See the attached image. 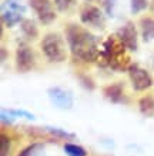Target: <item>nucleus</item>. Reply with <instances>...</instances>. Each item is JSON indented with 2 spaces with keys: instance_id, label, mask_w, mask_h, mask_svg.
<instances>
[{
  "instance_id": "f257e3e1",
  "label": "nucleus",
  "mask_w": 154,
  "mask_h": 156,
  "mask_svg": "<svg viewBox=\"0 0 154 156\" xmlns=\"http://www.w3.org/2000/svg\"><path fill=\"white\" fill-rule=\"evenodd\" d=\"M66 39L69 43L71 55L83 62H94L98 59L97 39L86 27L76 23H70L66 27Z\"/></svg>"
},
{
  "instance_id": "f03ea898",
  "label": "nucleus",
  "mask_w": 154,
  "mask_h": 156,
  "mask_svg": "<svg viewBox=\"0 0 154 156\" xmlns=\"http://www.w3.org/2000/svg\"><path fill=\"white\" fill-rule=\"evenodd\" d=\"M97 62L101 66H110L111 69L118 72L128 70V67L131 66L130 57L127 55V49L117 39L116 34L108 36L104 40L101 49H100Z\"/></svg>"
},
{
  "instance_id": "7ed1b4c3",
  "label": "nucleus",
  "mask_w": 154,
  "mask_h": 156,
  "mask_svg": "<svg viewBox=\"0 0 154 156\" xmlns=\"http://www.w3.org/2000/svg\"><path fill=\"white\" fill-rule=\"evenodd\" d=\"M42 50L47 60L53 63H60L67 56L64 39L59 33H47L42 40Z\"/></svg>"
},
{
  "instance_id": "20e7f679",
  "label": "nucleus",
  "mask_w": 154,
  "mask_h": 156,
  "mask_svg": "<svg viewBox=\"0 0 154 156\" xmlns=\"http://www.w3.org/2000/svg\"><path fill=\"white\" fill-rule=\"evenodd\" d=\"M26 6L20 0H3L2 3V23L6 27H13L23 22Z\"/></svg>"
},
{
  "instance_id": "39448f33",
  "label": "nucleus",
  "mask_w": 154,
  "mask_h": 156,
  "mask_svg": "<svg viewBox=\"0 0 154 156\" xmlns=\"http://www.w3.org/2000/svg\"><path fill=\"white\" fill-rule=\"evenodd\" d=\"M80 22L90 27L103 29L106 19H104V13L101 12V9H98L97 6L86 3L80 9Z\"/></svg>"
},
{
  "instance_id": "423d86ee",
  "label": "nucleus",
  "mask_w": 154,
  "mask_h": 156,
  "mask_svg": "<svg viewBox=\"0 0 154 156\" xmlns=\"http://www.w3.org/2000/svg\"><path fill=\"white\" fill-rule=\"evenodd\" d=\"M116 36L127 50H131V52L137 50V48H139V32H137L134 23L126 22L117 30Z\"/></svg>"
},
{
  "instance_id": "0eeeda50",
  "label": "nucleus",
  "mask_w": 154,
  "mask_h": 156,
  "mask_svg": "<svg viewBox=\"0 0 154 156\" xmlns=\"http://www.w3.org/2000/svg\"><path fill=\"white\" fill-rule=\"evenodd\" d=\"M29 5L33 9V12L36 13L39 20L42 22V24L49 26L56 20V12L53 9L50 0H29Z\"/></svg>"
},
{
  "instance_id": "6e6552de",
  "label": "nucleus",
  "mask_w": 154,
  "mask_h": 156,
  "mask_svg": "<svg viewBox=\"0 0 154 156\" xmlns=\"http://www.w3.org/2000/svg\"><path fill=\"white\" fill-rule=\"evenodd\" d=\"M128 77H130L134 90H137V92L147 90L153 85V79H151L150 73L139 65H131L128 67Z\"/></svg>"
},
{
  "instance_id": "1a4fd4ad",
  "label": "nucleus",
  "mask_w": 154,
  "mask_h": 156,
  "mask_svg": "<svg viewBox=\"0 0 154 156\" xmlns=\"http://www.w3.org/2000/svg\"><path fill=\"white\" fill-rule=\"evenodd\" d=\"M34 66V53L29 44L20 42L16 49V67L19 72H29Z\"/></svg>"
},
{
  "instance_id": "9d476101",
  "label": "nucleus",
  "mask_w": 154,
  "mask_h": 156,
  "mask_svg": "<svg viewBox=\"0 0 154 156\" xmlns=\"http://www.w3.org/2000/svg\"><path fill=\"white\" fill-rule=\"evenodd\" d=\"M49 98L54 106L60 109H70L73 106V95L63 87H50Z\"/></svg>"
},
{
  "instance_id": "9b49d317",
  "label": "nucleus",
  "mask_w": 154,
  "mask_h": 156,
  "mask_svg": "<svg viewBox=\"0 0 154 156\" xmlns=\"http://www.w3.org/2000/svg\"><path fill=\"white\" fill-rule=\"evenodd\" d=\"M139 24H140L143 42H151L154 39V17H141Z\"/></svg>"
},
{
  "instance_id": "f8f14e48",
  "label": "nucleus",
  "mask_w": 154,
  "mask_h": 156,
  "mask_svg": "<svg viewBox=\"0 0 154 156\" xmlns=\"http://www.w3.org/2000/svg\"><path fill=\"white\" fill-rule=\"evenodd\" d=\"M103 93L104 96L110 99L111 102H120L123 98V86L120 83H113V85H108L103 89Z\"/></svg>"
},
{
  "instance_id": "ddd939ff",
  "label": "nucleus",
  "mask_w": 154,
  "mask_h": 156,
  "mask_svg": "<svg viewBox=\"0 0 154 156\" xmlns=\"http://www.w3.org/2000/svg\"><path fill=\"white\" fill-rule=\"evenodd\" d=\"M20 29H22V33L26 36L27 39H36L39 36V29L36 22L32 19H23V22L20 23Z\"/></svg>"
},
{
  "instance_id": "4468645a",
  "label": "nucleus",
  "mask_w": 154,
  "mask_h": 156,
  "mask_svg": "<svg viewBox=\"0 0 154 156\" xmlns=\"http://www.w3.org/2000/svg\"><path fill=\"white\" fill-rule=\"evenodd\" d=\"M139 108L140 112L144 116H153L154 115V98L153 96H144L139 100Z\"/></svg>"
},
{
  "instance_id": "2eb2a0df",
  "label": "nucleus",
  "mask_w": 154,
  "mask_h": 156,
  "mask_svg": "<svg viewBox=\"0 0 154 156\" xmlns=\"http://www.w3.org/2000/svg\"><path fill=\"white\" fill-rule=\"evenodd\" d=\"M64 152L69 156H87V152L84 151L79 145H73V143H66Z\"/></svg>"
},
{
  "instance_id": "dca6fc26",
  "label": "nucleus",
  "mask_w": 154,
  "mask_h": 156,
  "mask_svg": "<svg viewBox=\"0 0 154 156\" xmlns=\"http://www.w3.org/2000/svg\"><path fill=\"white\" fill-rule=\"evenodd\" d=\"M147 7H150L149 0H130V10L133 14H139Z\"/></svg>"
},
{
  "instance_id": "f3484780",
  "label": "nucleus",
  "mask_w": 154,
  "mask_h": 156,
  "mask_svg": "<svg viewBox=\"0 0 154 156\" xmlns=\"http://www.w3.org/2000/svg\"><path fill=\"white\" fill-rule=\"evenodd\" d=\"M53 3H54L59 12L64 13V12H69L74 6V0H53Z\"/></svg>"
},
{
  "instance_id": "a211bd4d",
  "label": "nucleus",
  "mask_w": 154,
  "mask_h": 156,
  "mask_svg": "<svg viewBox=\"0 0 154 156\" xmlns=\"http://www.w3.org/2000/svg\"><path fill=\"white\" fill-rule=\"evenodd\" d=\"M42 147L43 145H40V143H32V145L24 147L23 151L19 153V156H34L39 152V149H42Z\"/></svg>"
},
{
  "instance_id": "6ab92c4d",
  "label": "nucleus",
  "mask_w": 154,
  "mask_h": 156,
  "mask_svg": "<svg viewBox=\"0 0 154 156\" xmlns=\"http://www.w3.org/2000/svg\"><path fill=\"white\" fill-rule=\"evenodd\" d=\"M47 132H50L51 135H54L57 137H61V139H71L73 135L66 130H61V129H56V128H47Z\"/></svg>"
},
{
  "instance_id": "aec40b11",
  "label": "nucleus",
  "mask_w": 154,
  "mask_h": 156,
  "mask_svg": "<svg viewBox=\"0 0 154 156\" xmlns=\"http://www.w3.org/2000/svg\"><path fill=\"white\" fill-rule=\"evenodd\" d=\"M12 116H19V118H26L33 120L34 119V115L30 113V112H26V110H17V109H12V110H7Z\"/></svg>"
},
{
  "instance_id": "412c9836",
  "label": "nucleus",
  "mask_w": 154,
  "mask_h": 156,
  "mask_svg": "<svg viewBox=\"0 0 154 156\" xmlns=\"http://www.w3.org/2000/svg\"><path fill=\"white\" fill-rule=\"evenodd\" d=\"M2 147H0V155L2 156H6L9 153V149H10V139L6 135H2Z\"/></svg>"
},
{
  "instance_id": "4be33fe9",
  "label": "nucleus",
  "mask_w": 154,
  "mask_h": 156,
  "mask_svg": "<svg viewBox=\"0 0 154 156\" xmlns=\"http://www.w3.org/2000/svg\"><path fill=\"white\" fill-rule=\"evenodd\" d=\"M100 5L103 6V9L106 10V13L113 16V7L116 5V0H100Z\"/></svg>"
},
{
  "instance_id": "5701e85b",
  "label": "nucleus",
  "mask_w": 154,
  "mask_h": 156,
  "mask_svg": "<svg viewBox=\"0 0 154 156\" xmlns=\"http://www.w3.org/2000/svg\"><path fill=\"white\" fill-rule=\"evenodd\" d=\"M150 10L154 13V0H151V2H150Z\"/></svg>"
},
{
  "instance_id": "b1692460",
  "label": "nucleus",
  "mask_w": 154,
  "mask_h": 156,
  "mask_svg": "<svg viewBox=\"0 0 154 156\" xmlns=\"http://www.w3.org/2000/svg\"><path fill=\"white\" fill-rule=\"evenodd\" d=\"M153 67H154V59H153Z\"/></svg>"
},
{
  "instance_id": "393cba45",
  "label": "nucleus",
  "mask_w": 154,
  "mask_h": 156,
  "mask_svg": "<svg viewBox=\"0 0 154 156\" xmlns=\"http://www.w3.org/2000/svg\"><path fill=\"white\" fill-rule=\"evenodd\" d=\"M87 2H90V0H87Z\"/></svg>"
}]
</instances>
